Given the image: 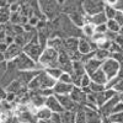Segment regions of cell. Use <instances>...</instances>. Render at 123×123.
Listing matches in <instances>:
<instances>
[{"instance_id": "33", "label": "cell", "mask_w": 123, "mask_h": 123, "mask_svg": "<svg viewBox=\"0 0 123 123\" xmlns=\"http://www.w3.org/2000/svg\"><path fill=\"white\" fill-rule=\"evenodd\" d=\"M89 90H90V92H94V94H100V92L106 90V86L105 85H101V84H96V83H94V81H91V84L89 86Z\"/></svg>"}, {"instance_id": "10", "label": "cell", "mask_w": 123, "mask_h": 123, "mask_svg": "<svg viewBox=\"0 0 123 123\" xmlns=\"http://www.w3.org/2000/svg\"><path fill=\"white\" fill-rule=\"evenodd\" d=\"M97 49V44L94 42L92 39H89V38H85V37H80L79 38V47H78V50L80 52V54H89L91 52H95Z\"/></svg>"}, {"instance_id": "31", "label": "cell", "mask_w": 123, "mask_h": 123, "mask_svg": "<svg viewBox=\"0 0 123 123\" xmlns=\"http://www.w3.org/2000/svg\"><path fill=\"white\" fill-rule=\"evenodd\" d=\"M46 71H47V73L50 75V76H52L53 79H55L57 81L59 80V78H60V75L62 74H63L64 73V71L63 70H62L59 67H57V68H49V69H44Z\"/></svg>"}, {"instance_id": "15", "label": "cell", "mask_w": 123, "mask_h": 123, "mask_svg": "<svg viewBox=\"0 0 123 123\" xmlns=\"http://www.w3.org/2000/svg\"><path fill=\"white\" fill-rule=\"evenodd\" d=\"M46 107H48L53 113H63L64 112V108L62 107L59 100L57 98L55 95H50L46 98V104H44Z\"/></svg>"}, {"instance_id": "4", "label": "cell", "mask_w": 123, "mask_h": 123, "mask_svg": "<svg viewBox=\"0 0 123 123\" xmlns=\"http://www.w3.org/2000/svg\"><path fill=\"white\" fill-rule=\"evenodd\" d=\"M59 53L58 50H55L54 48H49L46 47L42 52L38 63L43 69H49V68H57L59 67Z\"/></svg>"}, {"instance_id": "29", "label": "cell", "mask_w": 123, "mask_h": 123, "mask_svg": "<svg viewBox=\"0 0 123 123\" xmlns=\"http://www.w3.org/2000/svg\"><path fill=\"white\" fill-rule=\"evenodd\" d=\"M106 26H107V31H110V32L119 33V31H121V26H119V24L116 21L115 18H112V20H107Z\"/></svg>"}, {"instance_id": "50", "label": "cell", "mask_w": 123, "mask_h": 123, "mask_svg": "<svg viewBox=\"0 0 123 123\" xmlns=\"http://www.w3.org/2000/svg\"><path fill=\"white\" fill-rule=\"evenodd\" d=\"M122 12H123V10H122Z\"/></svg>"}, {"instance_id": "1", "label": "cell", "mask_w": 123, "mask_h": 123, "mask_svg": "<svg viewBox=\"0 0 123 123\" xmlns=\"http://www.w3.org/2000/svg\"><path fill=\"white\" fill-rule=\"evenodd\" d=\"M37 1L41 12L48 21H53L62 14L60 0H37Z\"/></svg>"}, {"instance_id": "43", "label": "cell", "mask_w": 123, "mask_h": 123, "mask_svg": "<svg viewBox=\"0 0 123 123\" xmlns=\"http://www.w3.org/2000/svg\"><path fill=\"white\" fill-rule=\"evenodd\" d=\"M113 42H116L119 47H122V48H123V35L118 33V35L116 36V38L113 39Z\"/></svg>"}, {"instance_id": "16", "label": "cell", "mask_w": 123, "mask_h": 123, "mask_svg": "<svg viewBox=\"0 0 123 123\" xmlns=\"http://www.w3.org/2000/svg\"><path fill=\"white\" fill-rule=\"evenodd\" d=\"M70 96L71 98H73L78 105H81V106H84L86 104V97H87V94L81 89L80 86H75L73 87V90H71L70 92Z\"/></svg>"}, {"instance_id": "14", "label": "cell", "mask_w": 123, "mask_h": 123, "mask_svg": "<svg viewBox=\"0 0 123 123\" xmlns=\"http://www.w3.org/2000/svg\"><path fill=\"white\" fill-rule=\"evenodd\" d=\"M84 110H85L87 123H104V117L101 116L98 110L90 108V107H86V106H84Z\"/></svg>"}, {"instance_id": "42", "label": "cell", "mask_w": 123, "mask_h": 123, "mask_svg": "<svg viewBox=\"0 0 123 123\" xmlns=\"http://www.w3.org/2000/svg\"><path fill=\"white\" fill-rule=\"evenodd\" d=\"M115 20L119 24V26L122 27V26H123V12H122V11H117V14H116V16H115Z\"/></svg>"}, {"instance_id": "48", "label": "cell", "mask_w": 123, "mask_h": 123, "mask_svg": "<svg viewBox=\"0 0 123 123\" xmlns=\"http://www.w3.org/2000/svg\"><path fill=\"white\" fill-rule=\"evenodd\" d=\"M63 1H64V0H60V3H62V4H63Z\"/></svg>"}, {"instance_id": "20", "label": "cell", "mask_w": 123, "mask_h": 123, "mask_svg": "<svg viewBox=\"0 0 123 123\" xmlns=\"http://www.w3.org/2000/svg\"><path fill=\"white\" fill-rule=\"evenodd\" d=\"M91 80L94 81V83H96V84H101V85H107V83H108V79H107V76H106V74L104 73V70H102L101 68L100 69H97L95 73H92L91 75Z\"/></svg>"}, {"instance_id": "12", "label": "cell", "mask_w": 123, "mask_h": 123, "mask_svg": "<svg viewBox=\"0 0 123 123\" xmlns=\"http://www.w3.org/2000/svg\"><path fill=\"white\" fill-rule=\"evenodd\" d=\"M22 52H24V48L20 47L18 44H16V43L9 44L7 49L5 50V53H4L5 62H12L15 58H17Z\"/></svg>"}, {"instance_id": "34", "label": "cell", "mask_w": 123, "mask_h": 123, "mask_svg": "<svg viewBox=\"0 0 123 123\" xmlns=\"http://www.w3.org/2000/svg\"><path fill=\"white\" fill-rule=\"evenodd\" d=\"M104 12H105L107 20H112V18H115V16H116V14H117V10H116L115 7H112V6H107V5H106Z\"/></svg>"}, {"instance_id": "24", "label": "cell", "mask_w": 123, "mask_h": 123, "mask_svg": "<svg viewBox=\"0 0 123 123\" xmlns=\"http://www.w3.org/2000/svg\"><path fill=\"white\" fill-rule=\"evenodd\" d=\"M11 9H10V5H5L1 6L0 9V24L6 25L7 22H10V18H11Z\"/></svg>"}, {"instance_id": "26", "label": "cell", "mask_w": 123, "mask_h": 123, "mask_svg": "<svg viewBox=\"0 0 123 123\" xmlns=\"http://www.w3.org/2000/svg\"><path fill=\"white\" fill-rule=\"evenodd\" d=\"M63 38L60 37H57V36H53L50 37L48 41H47V47L49 48H54L55 50H59L62 47H63Z\"/></svg>"}, {"instance_id": "25", "label": "cell", "mask_w": 123, "mask_h": 123, "mask_svg": "<svg viewBox=\"0 0 123 123\" xmlns=\"http://www.w3.org/2000/svg\"><path fill=\"white\" fill-rule=\"evenodd\" d=\"M95 33H96L95 26L92 24H90V22H86L83 27H81V37H85V38L91 39L92 37L95 36Z\"/></svg>"}, {"instance_id": "41", "label": "cell", "mask_w": 123, "mask_h": 123, "mask_svg": "<svg viewBox=\"0 0 123 123\" xmlns=\"http://www.w3.org/2000/svg\"><path fill=\"white\" fill-rule=\"evenodd\" d=\"M119 112H123V102H118V104L115 106L113 111H112V115H115V113H119Z\"/></svg>"}, {"instance_id": "49", "label": "cell", "mask_w": 123, "mask_h": 123, "mask_svg": "<svg viewBox=\"0 0 123 123\" xmlns=\"http://www.w3.org/2000/svg\"><path fill=\"white\" fill-rule=\"evenodd\" d=\"M0 9H1V6H0Z\"/></svg>"}, {"instance_id": "47", "label": "cell", "mask_w": 123, "mask_h": 123, "mask_svg": "<svg viewBox=\"0 0 123 123\" xmlns=\"http://www.w3.org/2000/svg\"><path fill=\"white\" fill-rule=\"evenodd\" d=\"M119 33H121V35H123V26L121 27V31H119Z\"/></svg>"}, {"instance_id": "8", "label": "cell", "mask_w": 123, "mask_h": 123, "mask_svg": "<svg viewBox=\"0 0 123 123\" xmlns=\"http://www.w3.org/2000/svg\"><path fill=\"white\" fill-rule=\"evenodd\" d=\"M86 74V70H85V64L83 62H73V70H71V79H73V84L75 86H80L81 83V79L83 76Z\"/></svg>"}, {"instance_id": "37", "label": "cell", "mask_w": 123, "mask_h": 123, "mask_svg": "<svg viewBox=\"0 0 123 123\" xmlns=\"http://www.w3.org/2000/svg\"><path fill=\"white\" fill-rule=\"evenodd\" d=\"M108 118H110L112 122L123 123V112H119V113H115V115H111Z\"/></svg>"}, {"instance_id": "44", "label": "cell", "mask_w": 123, "mask_h": 123, "mask_svg": "<svg viewBox=\"0 0 123 123\" xmlns=\"http://www.w3.org/2000/svg\"><path fill=\"white\" fill-rule=\"evenodd\" d=\"M9 4V0H0V6H5Z\"/></svg>"}, {"instance_id": "38", "label": "cell", "mask_w": 123, "mask_h": 123, "mask_svg": "<svg viewBox=\"0 0 123 123\" xmlns=\"http://www.w3.org/2000/svg\"><path fill=\"white\" fill-rule=\"evenodd\" d=\"M118 52H123V48L119 47L116 42H113L112 41V43H111V47H110V53H118Z\"/></svg>"}, {"instance_id": "32", "label": "cell", "mask_w": 123, "mask_h": 123, "mask_svg": "<svg viewBox=\"0 0 123 123\" xmlns=\"http://www.w3.org/2000/svg\"><path fill=\"white\" fill-rule=\"evenodd\" d=\"M105 4L107 6L115 7L117 11H122L123 10V0H105Z\"/></svg>"}, {"instance_id": "13", "label": "cell", "mask_w": 123, "mask_h": 123, "mask_svg": "<svg viewBox=\"0 0 123 123\" xmlns=\"http://www.w3.org/2000/svg\"><path fill=\"white\" fill-rule=\"evenodd\" d=\"M55 96L59 100L60 105H62V107L64 108V111H76L79 105L71 98L70 94L69 95H55Z\"/></svg>"}, {"instance_id": "27", "label": "cell", "mask_w": 123, "mask_h": 123, "mask_svg": "<svg viewBox=\"0 0 123 123\" xmlns=\"http://www.w3.org/2000/svg\"><path fill=\"white\" fill-rule=\"evenodd\" d=\"M75 123H87L84 106H81V105H79L75 111Z\"/></svg>"}, {"instance_id": "6", "label": "cell", "mask_w": 123, "mask_h": 123, "mask_svg": "<svg viewBox=\"0 0 123 123\" xmlns=\"http://www.w3.org/2000/svg\"><path fill=\"white\" fill-rule=\"evenodd\" d=\"M101 69L104 70V73L106 74L108 81L115 79L117 76H119L122 74V65L118 63V62L113 58H107L105 62H102Z\"/></svg>"}, {"instance_id": "11", "label": "cell", "mask_w": 123, "mask_h": 123, "mask_svg": "<svg viewBox=\"0 0 123 123\" xmlns=\"http://www.w3.org/2000/svg\"><path fill=\"white\" fill-rule=\"evenodd\" d=\"M118 102H119V96H118V95H116V96H113L112 98H110L108 101H106L105 104L98 108L101 116H102V117H106V118L110 117V116L112 115V111H113L115 106L118 104Z\"/></svg>"}, {"instance_id": "36", "label": "cell", "mask_w": 123, "mask_h": 123, "mask_svg": "<svg viewBox=\"0 0 123 123\" xmlns=\"http://www.w3.org/2000/svg\"><path fill=\"white\" fill-rule=\"evenodd\" d=\"M58 81H60V83H64V84H73V79H71V75L69 74V73H63L60 75V78H59V80ZM74 85V84H73Z\"/></svg>"}, {"instance_id": "45", "label": "cell", "mask_w": 123, "mask_h": 123, "mask_svg": "<svg viewBox=\"0 0 123 123\" xmlns=\"http://www.w3.org/2000/svg\"><path fill=\"white\" fill-rule=\"evenodd\" d=\"M104 123H116V122H112L108 117L106 118V117H104Z\"/></svg>"}, {"instance_id": "39", "label": "cell", "mask_w": 123, "mask_h": 123, "mask_svg": "<svg viewBox=\"0 0 123 123\" xmlns=\"http://www.w3.org/2000/svg\"><path fill=\"white\" fill-rule=\"evenodd\" d=\"M7 69V62H0V83H1V79L6 73Z\"/></svg>"}, {"instance_id": "2", "label": "cell", "mask_w": 123, "mask_h": 123, "mask_svg": "<svg viewBox=\"0 0 123 123\" xmlns=\"http://www.w3.org/2000/svg\"><path fill=\"white\" fill-rule=\"evenodd\" d=\"M57 83V80L53 79L46 70H42L41 73L27 85V89L30 91L36 90H43V89H53Z\"/></svg>"}, {"instance_id": "3", "label": "cell", "mask_w": 123, "mask_h": 123, "mask_svg": "<svg viewBox=\"0 0 123 123\" xmlns=\"http://www.w3.org/2000/svg\"><path fill=\"white\" fill-rule=\"evenodd\" d=\"M11 63L18 71H27V70H44L39 63L35 62L32 58H30L26 53H21L17 58H15Z\"/></svg>"}, {"instance_id": "30", "label": "cell", "mask_w": 123, "mask_h": 123, "mask_svg": "<svg viewBox=\"0 0 123 123\" xmlns=\"http://www.w3.org/2000/svg\"><path fill=\"white\" fill-rule=\"evenodd\" d=\"M110 55H111L110 50L100 49V48H97V49L95 50V58L98 59V60H101V62H105L107 58H110Z\"/></svg>"}, {"instance_id": "28", "label": "cell", "mask_w": 123, "mask_h": 123, "mask_svg": "<svg viewBox=\"0 0 123 123\" xmlns=\"http://www.w3.org/2000/svg\"><path fill=\"white\" fill-rule=\"evenodd\" d=\"M62 123H75V111H64L60 113Z\"/></svg>"}, {"instance_id": "9", "label": "cell", "mask_w": 123, "mask_h": 123, "mask_svg": "<svg viewBox=\"0 0 123 123\" xmlns=\"http://www.w3.org/2000/svg\"><path fill=\"white\" fill-rule=\"evenodd\" d=\"M83 0H64L62 4V14L71 15L74 12L83 11V6H81Z\"/></svg>"}, {"instance_id": "18", "label": "cell", "mask_w": 123, "mask_h": 123, "mask_svg": "<svg viewBox=\"0 0 123 123\" xmlns=\"http://www.w3.org/2000/svg\"><path fill=\"white\" fill-rule=\"evenodd\" d=\"M69 18H70V21L73 22L76 27L81 28L86 22H87V16L84 14V11H79V12H74V14H71V15H68Z\"/></svg>"}, {"instance_id": "46", "label": "cell", "mask_w": 123, "mask_h": 123, "mask_svg": "<svg viewBox=\"0 0 123 123\" xmlns=\"http://www.w3.org/2000/svg\"><path fill=\"white\" fill-rule=\"evenodd\" d=\"M118 96H119V101H121V102H123V92L118 94Z\"/></svg>"}, {"instance_id": "21", "label": "cell", "mask_w": 123, "mask_h": 123, "mask_svg": "<svg viewBox=\"0 0 123 123\" xmlns=\"http://www.w3.org/2000/svg\"><path fill=\"white\" fill-rule=\"evenodd\" d=\"M84 64H85V70H86V73H87L89 75H91L92 73H95L97 69L101 68L102 62L98 60V59H96V58H92V59L87 60L86 63H84Z\"/></svg>"}, {"instance_id": "40", "label": "cell", "mask_w": 123, "mask_h": 123, "mask_svg": "<svg viewBox=\"0 0 123 123\" xmlns=\"http://www.w3.org/2000/svg\"><path fill=\"white\" fill-rule=\"evenodd\" d=\"M95 30H96V33L106 35V32H107V26H106V24H105V25H100V26H95Z\"/></svg>"}, {"instance_id": "35", "label": "cell", "mask_w": 123, "mask_h": 123, "mask_svg": "<svg viewBox=\"0 0 123 123\" xmlns=\"http://www.w3.org/2000/svg\"><path fill=\"white\" fill-rule=\"evenodd\" d=\"M91 76L86 73L84 76H83V79H81V83H80V87L81 89H84V90H86V89H89V86H90V84H91Z\"/></svg>"}, {"instance_id": "5", "label": "cell", "mask_w": 123, "mask_h": 123, "mask_svg": "<svg viewBox=\"0 0 123 123\" xmlns=\"http://www.w3.org/2000/svg\"><path fill=\"white\" fill-rule=\"evenodd\" d=\"M43 49H44V47L41 44L39 39H38V35L36 33L35 37L24 47V53H26L30 58H32L35 62H37V63H38L41 55H42Z\"/></svg>"}, {"instance_id": "23", "label": "cell", "mask_w": 123, "mask_h": 123, "mask_svg": "<svg viewBox=\"0 0 123 123\" xmlns=\"http://www.w3.org/2000/svg\"><path fill=\"white\" fill-rule=\"evenodd\" d=\"M36 117H37V121H47V119H50L53 116V112L50 111L48 107L43 106L38 110H36Z\"/></svg>"}, {"instance_id": "19", "label": "cell", "mask_w": 123, "mask_h": 123, "mask_svg": "<svg viewBox=\"0 0 123 123\" xmlns=\"http://www.w3.org/2000/svg\"><path fill=\"white\" fill-rule=\"evenodd\" d=\"M73 87H74L73 84H64V83H60V81H57L53 87V92L54 95H69Z\"/></svg>"}, {"instance_id": "17", "label": "cell", "mask_w": 123, "mask_h": 123, "mask_svg": "<svg viewBox=\"0 0 123 123\" xmlns=\"http://www.w3.org/2000/svg\"><path fill=\"white\" fill-rule=\"evenodd\" d=\"M42 70H27V71H18L17 74V79L21 81L24 85H28Z\"/></svg>"}, {"instance_id": "22", "label": "cell", "mask_w": 123, "mask_h": 123, "mask_svg": "<svg viewBox=\"0 0 123 123\" xmlns=\"http://www.w3.org/2000/svg\"><path fill=\"white\" fill-rule=\"evenodd\" d=\"M87 22L92 24L94 26H100V25H105L107 22V17L105 12H100L92 16H87Z\"/></svg>"}, {"instance_id": "7", "label": "cell", "mask_w": 123, "mask_h": 123, "mask_svg": "<svg viewBox=\"0 0 123 123\" xmlns=\"http://www.w3.org/2000/svg\"><path fill=\"white\" fill-rule=\"evenodd\" d=\"M81 6H83V11L86 16H92L100 12H104L106 4H105V0H83Z\"/></svg>"}]
</instances>
